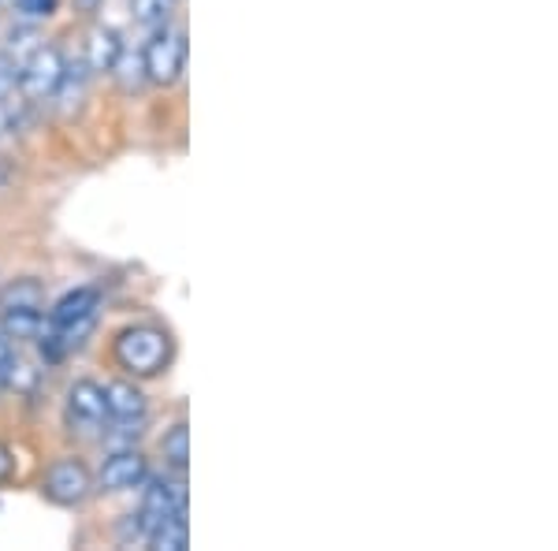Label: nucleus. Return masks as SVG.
I'll return each instance as SVG.
<instances>
[{
  "label": "nucleus",
  "instance_id": "12",
  "mask_svg": "<svg viewBox=\"0 0 558 551\" xmlns=\"http://www.w3.org/2000/svg\"><path fill=\"white\" fill-rule=\"evenodd\" d=\"M89 79L94 75H89L86 60H64V75H60V86H57V94H52V101L64 108V112H75L86 97Z\"/></svg>",
  "mask_w": 558,
  "mask_h": 551
},
{
  "label": "nucleus",
  "instance_id": "3",
  "mask_svg": "<svg viewBox=\"0 0 558 551\" xmlns=\"http://www.w3.org/2000/svg\"><path fill=\"white\" fill-rule=\"evenodd\" d=\"M142 60H146V79L157 86H172L186 71V31L183 26L160 23L153 38L142 45Z\"/></svg>",
  "mask_w": 558,
  "mask_h": 551
},
{
  "label": "nucleus",
  "instance_id": "11",
  "mask_svg": "<svg viewBox=\"0 0 558 551\" xmlns=\"http://www.w3.org/2000/svg\"><path fill=\"white\" fill-rule=\"evenodd\" d=\"M41 328H45L41 306H4V313H0V332L8 339H38Z\"/></svg>",
  "mask_w": 558,
  "mask_h": 551
},
{
  "label": "nucleus",
  "instance_id": "10",
  "mask_svg": "<svg viewBox=\"0 0 558 551\" xmlns=\"http://www.w3.org/2000/svg\"><path fill=\"white\" fill-rule=\"evenodd\" d=\"M120 49H123L120 31H112V26H94L89 38H86V57H83L89 75H112Z\"/></svg>",
  "mask_w": 558,
  "mask_h": 551
},
{
  "label": "nucleus",
  "instance_id": "2",
  "mask_svg": "<svg viewBox=\"0 0 558 551\" xmlns=\"http://www.w3.org/2000/svg\"><path fill=\"white\" fill-rule=\"evenodd\" d=\"M105 410H108V421H105L101 436H108L112 444H120V440H138L142 429H146V418H149L146 395L131 381H112L105 387Z\"/></svg>",
  "mask_w": 558,
  "mask_h": 551
},
{
  "label": "nucleus",
  "instance_id": "1",
  "mask_svg": "<svg viewBox=\"0 0 558 551\" xmlns=\"http://www.w3.org/2000/svg\"><path fill=\"white\" fill-rule=\"evenodd\" d=\"M97 310H101V295L94 287H75L45 313V328H41V350L49 361H60L71 350H78L89 339L97 324Z\"/></svg>",
  "mask_w": 558,
  "mask_h": 551
},
{
  "label": "nucleus",
  "instance_id": "9",
  "mask_svg": "<svg viewBox=\"0 0 558 551\" xmlns=\"http://www.w3.org/2000/svg\"><path fill=\"white\" fill-rule=\"evenodd\" d=\"M45 492H49L57 503H83L86 492H89L86 466L75 463V458H60V463H52L49 477H45Z\"/></svg>",
  "mask_w": 558,
  "mask_h": 551
},
{
  "label": "nucleus",
  "instance_id": "6",
  "mask_svg": "<svg viewBox=\"0 0 558 551\" xmlns=\"http://www.w3.org/2000/svg\"><path fill=\"white\" fill-rule=\"evenodd\" d=\"M108 410H105V387L97 381H75L68 392V424L75 436L94 440L105 432Z\"/></svg>",
  "mask_w": 558,
  "mask_h": 551
},
{
  "label": "nucleus",
  "instance_id": "7",
  "mask_svg": "<svg viewBox=\"0 0 558 551\" xmlns=\"http://www.w3.org/2000/svg\"><path fill=\"white\" fill-rule=\"evenodd\" d=\"M179 507H186L183 481H168V477H160V481H149L146 495H142V507H138V514H134V532H138L142 540H149V532L157 529L172 511H179Z\"/></svg>",
  "mask_w": 558,
  "mask_h": 551
},
{
  "label": "nucleus",
  "instance_id": "8",
  "mask_svg": "<svg viewBox=\"0 0 558 551\" xmlns=\"http://www.w3.org/2000/svg\"><path fill=\"white\" fill-rule=\"evenodd\" d=\"M97 481H101L105 492H128V488H142L149 481V466L134 447H123L116 455H108Z\"/></svg>",
  "mask_w": 558,
  "mask_h": 551
},
{
  "label": "nucleus",
  "instance_id": "18",
  "mask_svg": "<svg viewBox=\"0 0 558 551\" xmlns=\"http://www.w3.org/2000/svg\"><path fill=\"white\" fill-rule=\"evenodd\" d=\"M4 384L20 387V392H31V387L38 384V369H34V366H26V361H20V358H12V369H8Z\"/></svg>",
  "mask_w": 558,
  "mask_h": 551
},
{
  "label": "nucleus",
  "instance_id": "21",
  "mask_svg": "<svg viewBox=\"0 0 558 551\" xmlns=\"http://www.w3.org/2000/svg\"><path fill=\"white\" fill-rule=\"evenodd\" d=\"M60 0H15V12L23 15V20H49L52 12H57Z\"/></svg>",
  "mask_w": 558,
  "mask_h": 551
},
{
  "label": "nucleus",
  "instance_id": "4",
  "mask_svg": "<svg viewBox=\"0 0 558 551\" xmlns=\"http://www.w3.org/2000/svg\"><path fill=\"white\" fill-rule=\"evenodd\" d=\"M116 361H120L131 376L160 373L168 361V336L160 328H149V324L120 332V339H116Z\"/></svg>",
  "mask_w": 558,
  "mask_h": 551
},
{
  "label": "nucleus",
  "instance_id": "14",
  "mask_svg": "<svg viewBox=\"0 0 558 551\" xmlns=\"http://www.w3.org/2000/svg\"><path fill=\"white\" fill-rule=\"evenodd\" d=\"M112 75L120 79L123 89H138L142 83H149V79H146V60H142V49H131V45H123L120 57H116Z\"/></svg>",
  "mask_w": 558,
  "mask_h": 551
},
{
  "label": "nucleus",
  "instance_id": "15",
  "mask_svg": "<svg viewBox=\"0 0 558 551\" xmlns=\"http://www.w3.org/2000/svg\"><path fill=\"white\" fill-rule=\"evenodd\" d=\"M160 451H165L168 466L183 474V469H186V458H191V436H186V424H183V421L172 424V432L165 436V444H160Z\"/></svg>",
  "mask_w": 558,
  "mask_h": 551
},
{
  "label": "nucleus",
  "instance_id": "22",
  "mask_svg": "<svg viewBox=\"0 0 558 551\" xmlns=\"http://www.w3.org/2000/svg\"><path fill=\"white\" fill-rule=\"evenodd\" d=\"M12 343H8V336L0 332V384H4V376H8V369H12Z\"/></svg>",
  "mask_w": 558,
  "mask_h": 551
},
{
  "label": "nucleus",
  "instance_id": "19",
  "mask_svg": "<svg viewBox=\"0 0 558 551\" xmlns=\"http://www.w3.org/2000/svg\"><path fill=\"white\" fill-rule=\"evenodd\" d=\"M20 123H23V108H20V101H15V94L0 97V139L12 134V131H20Z\"/></svg>",
  "mask_w": 558,
  "mask_h": 551
},
{
  "label": "nucleus",
  "instance_id": "23",
  "mask_svg": "<svg viewBox=\"0 0 558 551\" xmlns=\"http://www.w3.org/2000/svg\"><path fill=\"white\" fill-rule=\"evenodd\" d=\"M8 469H12V455H8V451H4V447H0V477H4V474H8Z\"/></svg>",
  "mask_w": 558,
  "mask_h": 551
},
{
  "label": "nucleus",
  "instance_id": "13",
  "mask_svg": "<svg viewBox=\"0 0 558 551\" xmlns=\"http://www.w3.org/2000/svg\"><path fill=\"white\" fill-rule=\"evenodd\" d=\"M186 540H191V526H186V507H179L160 522L157 529L149 532V544L160 551H183Z\"/></svg>",
  "mask_w": 558,
  "mask_h": 551
},
{
  "label": "nucleus",
  "instance_id": "5",
  "mask_svg": "<svg viewBox=\"0 0 558 551\" xmlns=\"http://www.w3.org/2000/svg\"><path fill=\"white\" fill-rule=\"evenodd\" d=\"M60 75H64V52L57 45H38L31 57L20 64V94L26 105H41L52 101L60 86Z\"/></svg>",
  "mask_w": 558,
  "mask_h": 551
},
{
  "label": "nucleus",
  "instance_id": "20",
  "mask_svg": "<svg viewBox=\"0 0 558 551\" xmlns=\"http://www.w3.org/2000/svg\"><path fill=\"white\" fill-rule=\"evenodd\" d=\"M20 89V60L0 52V97H12Z\"/></svg>",
  "mask_w": 558,
  "mask_h": 551
},
{
  "label": "nucleus",
  "instance_id": "16",
  "mask_svg": "<svg viewBox=\"0 0 558 551\" xmlns=\"http://www.w3.org/2000/svg\"><path fill=\"white\" fill-rule=\"evenodd\" d=\"M172 4L175 0H131V12L142 26H160V23H168Z\"/></svg>",
  "mask_w": 558,
  "mask_h": 551
},
{
  "label": "nucleus",
  "instance_id": "17",
  "mask_svg": "<svg viewBox=\"0 0 558 551\" xmlns=\"http://www.w3.org/2000/svg\"><path fill=\"white\" fill-rule=\"evenodd\" d=\"M4 306H41V287L34 279H20V284H12L0 295V310Z\"/></svg>",
  "mask_w": 558,
  "mask_h": 551
},
{
  "label": "nucleus",
  "instance_id": "24",
  "mask_svg": "<svg viewBox=\"0 0 558 551\" xmlns=\"http://www.w3.org/2000/svg\"><path fill=\"white\" fill-rule=\"evenodd\" d=\"M97 4H101V0H78V8H83V12H97Z\"/></svg>",
  "mask_w": 558,
  "mask_h": 551
}]
</instances>
